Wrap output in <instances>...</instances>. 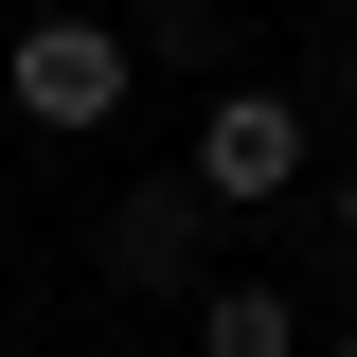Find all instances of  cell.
<instances>
[{
    "label": "cell",
    "instance_id": "obj_1",
    "mask_svg": "<svg viewBox=\"0 0 357 357\" xmlns=\"http://www.w3.org/2000/svg\"><path fill=\"white\" fill-rule=\"evenodd\" d=\"M0 89H18L36 143H89V126H126L143 36H126V18H18V36H0Z\"/></svg>",
    "mask_w": 357,
    "mask_h": 357
},
{
    "label": "cell",
    "instance_id": "obj_2",
    "mask_svg": "<svg viewBox=\"0 0 357 357\" xmlns=\"http://www.w3.org/2000/svg\"><path fill=\"white\" fill-rule=\"evenodd\" d=\"M89 250H107V286H143V304H197V286H215V197H197V178H126V197L89 215Z\"/></svg>",
    "mask_w": 357,
    "mask_h": 357
},
{
    "label": "cell",
    "instance_id": "obj_3",
    "mask_svg": "<svg viewBox=\"0 0 357 357\" xmlns=\"http://www.w3.org/2000/svg\"><path fill=\"white\" fill-rule=\"evenodd\" d=\"M197 197H215V215H268V197H304V107H286V89H215V126H197Z\"/></svg>",
    "mask_w": 357,
    "mask_h": 357
},
{
    "label": "cell",
    "instance_id": "obj_4",
    "mask_svg": "<svg viewBox=\"0 0 357 357\" xmlns=\"http://www.w3.org/2000/svg\"><path fill=\"white\" fill-rule=\"evenodd\" d=\"M178 340H197V357H321V340H304V304H286L268 268H215V286L178 304Z\"/></svg>",
    "mask_w": 357,
    "mask_h": 357
},
{
    "label": "cell",
    "instance_id": "obj_5",
    "mask_svg": "<svg viewBox=\"0 0 357 357\" xmlns=\"http://www.w3.org/2000/svg\"><path fill=\"white\" fill-rule=\"evenodd\" d=\"M0 18H89V0H0Z\"/></svg>",
    "mask_w": 357,
    "mask_h": 357
},
{
    "label": "cell",
    "instance_id": "obj_6",
    "mask_svg": "<svg viewBox=\"0 0 357 357\" xmlns=\"http://www.w3.org/2000/svg\"><path fill=\"white\" fill-rule=\"evenodd\" d=\"M72 357H161V340H72Z\"/></svg>",
    "mask_w": 357,
    "mask_h": 357
},
{
    "label": "cell",
    "instance_id": "obj_7",
    "mask_svg": "<svg viewBox=\"0 0 357 357\" xmlns=\"http://www.w3.org/2000/svg\"><path fill=\"white\" fill-rule=\"evenodd\" d=\"M340 250H357V178H340Z\"/></svg>",
    "mask_w": 357,
    "mask_h": 357
},
{
    "label": "cell",
    "instance_id": "obj_8",
    "mask_svg": "<svg viewBox=\"0 0 357 357\" xmlns=\"http://www.w3.org/2000/svg\"><path fill=\"white\" fill-rule=\"evenodd\" d=\"M321 357H357V340H321Z\"/></svg>",
    "mask_w": 357,
    "mask_h": 357
},
{
    "label": "cell",
    "instance_id": "obj_9",
    "mask_svg": "<svg viewBox=\"0 0 357 357\" xmlns=\"http://www.w3.org/2000/svg\"><path fill=\"white\" fill-rule=\"evenodd\" d=\"M0 36H18V18H0Z\"/></svg>",
    "mask_w": 357,
    "mask_h": 357
}]
</instances>
